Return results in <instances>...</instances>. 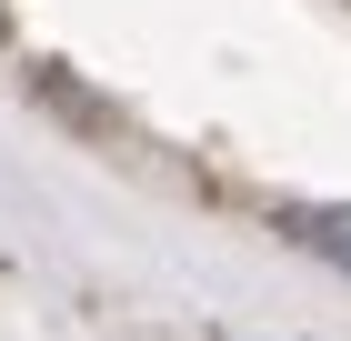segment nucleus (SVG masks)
<instances>
[{"label": "nucleus", "mask_w": 351, "mask_h": 341, "mask_svg": "<svg viewBox=\"0 0 351 341\" xmlns=\"http://www.w3.org/2000/svg\"><path fill=\"white\" fill-rule=\"evenodd\" d=\"M281 231H291V241H311L331 271H351V211H281Z\"/></svg>", "instance_id": "nucleus-1"}]
</instances>
